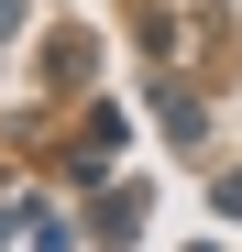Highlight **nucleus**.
I'll return each instance as SVG.
<instances>
[{"instance_id":"f257e3e1","label":"nucleus","mask_w":242,"mask_h":252,"mask_svg":"<svg viewBox=\"0 0 242 252\" xmlns=\"http://www.w3.org/2000/svg\"><path fill=\"white\" fill-rule=\"evenodd\" d=\"M220 208H231V220H242V176H220Z\"/></svg>"},{"instance_id":"f03ea898","label":"nucleus","mask_w":242,"mask_h":252,"mask_svg":"<svg viewBox=\"0 0 242 252\" xmlns=\"http://www.w3.org/2000/svg\"><path fill=\"white\" fill-rule=\"evenodd\" d=\"M0 22H11V0H0Z\"/></svg>"}]
</instances>
